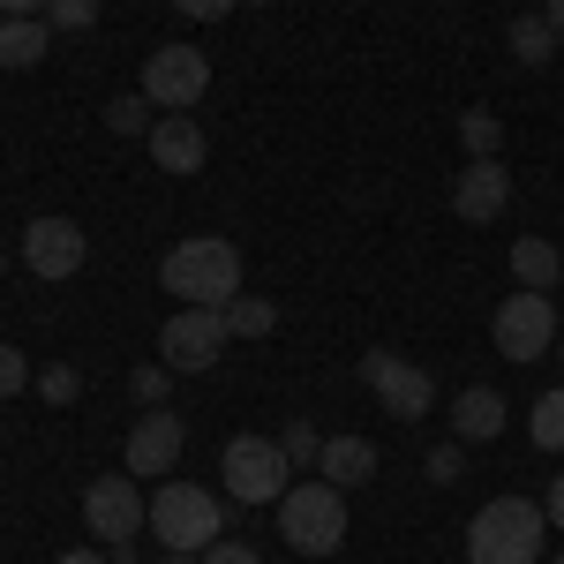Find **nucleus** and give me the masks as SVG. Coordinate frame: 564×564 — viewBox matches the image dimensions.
<instances>
[{
  "label": "nucleus",
  "instance_id": "39448f33",
  "mask_svg": "<svg viewBox=\"0 0 564 564\" xmlns=\"http://www.w3.org/2000/svg\"><path fill=\"white\" fill-rule=\"evenodd\" d=\"M218 481H226V497H241V505H279V497L294 489V459H286L279 436H234V444L218 452Z\"/></svg>",
  "mask_w": 564,
  "mask_h": 564
},
{
  "label": "nucleus",
  "instance_id": "a878e982",
  "mask_svg": "<svg viewBox=\"0 0 564 564\" xmlns=\"http://www.w3.org/2000/svg\"><path fill=\"white\" fill-rule=\"evenodd\" d=\"M45 23L53 31H90L98 23V0H45Z\"/></svg>",
  "mask_w": 564,
  "mask_h": 564
},
{
  "label": "nucleus",
  "instance_id": "f704fd0d",
  "mask_svg": "<svg viewBox=\"0 0 564 564\" xmlns=\"http://www.w3.org/2000/svg\"><path fill=\"white\" fill-rule=\"evenodd\" d=\"M542 23H550V31L564 39V0H542Z\"/></svg>",
  "mask_w": 564,
  "mask_h": 564
},
{
  "label": "nucleus",
  "instance_id": "7ed1b4c3",
  "mask_svg": "<svg viewBox=\"0 0 564 564\" xmlns=\"http://www.w3.org/2000/svg\"><path fill=\"white\" fill-rule=\"evenodd\" d=\"M279 534H286V550H302V557H339V550H347V489H332L324 475L294 481V489L279 497Z\"/></svg>",
  "mask_w": 564,
  "mask_h": 564
},
{
  "label": "nucleus",
  "instance_id": "dca6fc26",
  "mask_svg": "<svg viewBox=\"0 0 564 564\" xmlns=\"http://www.w3.org/2000/svg\"><path fill=\"white\" fill-rule=\"evenodd\" d=\"M316 475L332 481V489H354V481L377 475V444L369 436H324V459H316Z\"/></svg>",
  "mask_w": 564,
  "mask_h": 564
},
{
  "label": "nucleus",
  "instance_id": "6ab92c4d",
  "mask_svg": "<svg viewBox=\"0 0 564 564\" xmlns=\"http://www.w3.org/2000/svg\"><path fill=\"white\" fill-rule=\"evenodd\" d=\"M226 332H234V339H271V332H279V302L234 294V302H226Z\"/></svg>",
  "mask_w": 564,
  "mask_h": 564
},
{
  "label": "nucleus",
  "instance_id": "9b49d317",
  "mask_svg": "<svg viewBox=\"0 0 564 564\" xmlns=\"http://www.w3.org/2000/svg\"><path fill=\"white\" fill-rule=\"evenodd\" d=\"M90 257V241H84V226L76 218H31L23 226V271H39V279H76Z\"/></svg>",
  "mask_w": 564,
  "mask_h": 564
},
{
  "label": "nucleus",
  "instance_id": "a211bd4d",
  "mask_svg": "<svg viewBox=\"0 0 564 564\" xmlns=\"http://www.w3.org/2000/svg\"><path fill=\"white\" fill-rule=\"evenodd\" d=\"M512 279H520V286H534V294H550V286L564 279V257L542 241V234H527V241H512Z\"/></svg>",
  "mask_w": 564,
  "mask_h": 564
},
{
  "label": "nucleus",
  "instance_id": "ddd939ff",
  "mask_svg": "<svg viewBox=\"0 0 564 564\" xmlns=\"http://www.w3.org/2000/svg\"><path fill=\"white\" fill-rule=\"evenodd\" d=\"M121 459H129V475H166V467H181V414H166V406H151L143 422L129 430V444H121Z\"/></svg>",
  "mask_w": 564,
  "mask_h": 564
},
{
  "label": "nucleus",
  "instance_id": "cd10ccee",
  "mask_svg": "<svg viewBox=\"0 0 564 564\" xmlns=\"http://www.w3.org/2000/svg\"><path fill=\"white\" fill-rule=\"evenodd\" d=\"M279 444H286V459H294V467H316V459H324V436L308 430V422H294V430H279Z\"/></svg>",
  "mask_w": 564,
  "mask_h": 564
},
{
  "label": "nucleus",
  "instance_id": "c85d7f7f",
  "mask_svg": "<svg viewBox=\"0 0 564 564\" xmlns=\"http://www.w3.org/2000/svg\"><path fill=\"white\" fill-rule=\"evenodd\" d=\"M106 129L143 135V98H113V106H106Z\"/></svg>",
  "mask_w": 564,
  "mask_h": 564
},
{
  "label": "nucleus",
  "instance_id": "4be33fe9",
  "mask_svg": "<svg viewBox=\"0 0 564 564\" xmlns=\"http://www.w3.org/2000/svg\"><path fill=\"white\" fill-rule=\"evenodd\" d=\"M459 143H467V159H497L505 121H497V113H467V121H459Z\"/></svg>",
  "mask_w": 564,
  "mask_h": 564
},
{
  "label": "nucleus",
  "instance_id": "4c0bfd02",
  "mask_svg": "<svg viewBox=\"0 0 564 564\" xmlns=\"http://www.w3.org/2000/svg\"><path fill=\"white\" fill-rule=\"evenodd\" d=\"M0 263H8V249H0Z\"/></svg>",
  "mask_w": 564,
  "mask_h": 564
},
{
  "label": "nucleus",
  "instance_id": "393cba45",
  "mask_svg": "<svg viewBox=\"0 0 564 564\" xmlns=\"http://www.w3.org/2000/svg\"><path fill=\"white\" fill-rule=\"evenodd\" d=\"M76 391H84V377H76L68 361H53V369H39V399H45V406H68Z\"/></svg>",
  "mask_w": 564,
  "mask_h": 564
},
{
  "label": "nucleus",
  "instance_id": "aec40b11",
  "mask_svg": "<svg viewBox=\"0 0 564 564\" xmlns=\"http://www.w3.org/2000/svg\"><path fill=\"white\" fill-rule=\"evenodd\" d=\"M505 45H512V61H520V68H542V61H550L564 39L550 31V23H542V15H520V23L505 31Z\"/></svg>",
  "mask_w": 564,
  "mask_h": 564
},
{
  "label": "nucleus",
  "instance_id": "b1692460",
  "mask_svg": "<svg viewBox=\"0 0 564 564\" xmlns=\"http://www.w3.org/2000/svg\"><path fill=\"white\" fill-rule=\"evenodd\" d=\"M422 475H430L436 489H452V481L467 475V452H459V444H430V459H422Z\"/></svg>",
  "mask_w": 564,
  "mask_h": 564
},
{
  "label": "nucleus",
  "instance_id": "58836bf2",
  "mask_svg": "<svg viewBox=\"0 0 564 564\" xmlns=\"http://www.w3.org/2000/svg\"><path fill=\"white\" fill-rule=\"evenodd\" d=\"M557 564H564V557H557Z\"/></svg>",
  "mask_w": 564,
  "mask_h": 564
},
{
  "label": "nucleus",
  "instance_id": "f3484780",
  "mask_svg": "<svg viewBox=\"0 0 564 564\" xmlns=\"http://www.w3.org/2000/svg\"><path fill=\"white\" fill-rule=\"evenodd\" d=\"M45 45H53L45 15H0V68H39Z\"/></svg>",
  "mask_w": 564,
  "mask_h": 564
},
{
  "label": "nucleus",
  "instance_id": "c756f323",
  "mask_svg": "<svg viewBox=\"0 0 564 564\" xmlns=\"http://www.w3.org/2000/svg\"><path fill=\"white\" fill-rule=\"evenodd\" d=\"M204 564H263V557L249 550V542H234V534H218L212 550H204Z\"/></svg>",
  "mask_w": 564,
  "mask_h": 564
},
{
  "label": "nucleus",
  "instance_id": "5701e85b",
  "mask_svg": "<svg viewBox=\"0 0 564 564\" xmlns=\"http://www.w3.org/2000/svg\"><path fill=\"white\" fill-rule=\"evenodd\" d=\"M31 384H39V369L23 361V347H0V399H23Z\"/></svg>",
  "mask_w": 564,
  "mask_h": 564
},
{
  "label": "nucleus",
  "instance_id": "72a5a7b5",
  "mask_svg": "<svg viewBox=\"0 0 564 564\" xmlns=\"http://www.w3.org/2000/svg\"><path fill=\"white\" fill-rule=\"evenodd\" d=\"M53 564H113V557H98V550H61Z\"/></svg>",
  "mask_w": 564,
  "mask_h": 564
},
{
  "label": "nucleus",
  "instance_id": "f257e3e1",
  "mask_svg": "<svg viewBox=\"0 0 564 564\" xmlns=\"http://www.w3.org/2000/svg\"><path fill=\"white\" fill-rule=\"evenodd\" d=\"M159 286H166L181 308H226L241 294V249H234V241H212V234L174 241L166 263H159Z\"/></svg>",
  "mask_w": 564,
  "mask_h": 564
},
{
  "label": "nucleus",
  "instance_id": "2eb2a0df",
  "mask_svg": "<svg viewBox=\"0 0 564 564\" xmlns=\"http://www.w3.org/2000/svg\"><path fill=\"white\" fill-rule=\"evenodd\" d=\"M452 430H459V444H489V436H505V399L489 384H467L459 399H452Z\"/></svg>",
  "mask_w": 564,
  "mask_h": 564
},
{
  "label": "nucleus",
  "instance_id": "c9c22d12",
  "mask_svg": "<svg viewBox=\"0 0 564 564\" xmlns=\"http://www.w3.org/2000/svg\"><path fill=\"white\" fill-rule=\"evenodd\" d=\"M166 564H204V557H174V550H166Z\"/></svg>",
  "mask_w": 564,
  "mask_h": 564
},
{
  "label": "nucleus",
  "instance_id": "ea45409f",
  "mask_svg": "<svg viewBox=\"0 0 564 564\" xmlns=\"http://www.w3.org/2000/svg\"><path fill=\"white\" fill-rule=\"evenodd\" d=\"M557 354H564V347H557Z\"/></svg>",
  "mask_w": 564,
  "mask_h": 564
},
{
  "label": "nucleus",
  "instance_id": "f8f14e48",
  "mask_svg": "<svg viewBox=\"0 0 564 564\" xmlns=\"http://www.w3.org/2000/svg\"><path fill=\"white\" fill-rule=\"evenodd\" d=\"M452 212L467 218V226H489V218L512 212V174H505V159H467L459 181H452Z\"/></svg>",
  "mask_w": 564,
  "mask_h": 564
},
{
  "label": "nucleus",
  "instance_id": "0eeeda50",
  "mask_svg": "<svg viewBox=\"0 0 564 564\" xmlns=\"http://www.w3.org/2000/svg\"><path fill=\"white\" fill-rule=\"evenodd\" d=\"M226 308H174L166 316V332H159V354H166V369L174 377H204L218 354H226Z\"/></svg>",
  "mask_w": 564,
  "mask_h": 564
},
{
  "label": "nucleus",
  "instance_id": "f03ea898",
  "mask_svg": "<svg viewBox=\"0 0 564 564\" xmlns=\"http://www.w3.org/2000/svg\"><path fill=\"white\" fill-rule=\"evenodd\" d=\"M550 512L534 497H489L467 520V564H542Z\"/></svg>",
  "mask_w": 564,
  "mask_h": 564
},
{
  "label": "nucleus",
  "instance_id": "2f4dec72",
  "mask_svg": "<svg viewBox=\"0 0 564 564\" xmlns=\"http://www.w3.org/2000/svg\"><path fill=\"white\" fill-rule=\"evenodd\" d=\"M542 512H550V527H564V475L550 481V497H542Z\"/></svg>",
  "mask_w": 564,
  "mask_h": 564
},
{
  "label": "nucleus",
  "instance_id": "7c9ffc66",
  "mask_svg": "<svg viewBox=\"0 0 564 564\" xmlns=\"http://www.w3.org/2000/svg\"><path fill=\"white\" fill-rule=\"evenodd\" d=\"M181 15H196V23H218V15H234L241 0H174Z\"/></svg>",
  "mask_w": 564,
  "mask_h": 564
},
{
  "label": "nucleus",
  "instance_id": "412c9836",
  "mask_svg": "<svg viewBox=\"0 0 564 564\" xmlns=\"http://www.w3.org/2000/svg\"><path fill=\"white\" fill-rule=\"evenodd\" d=\"M527 436H534L542 452H564V384L534 399V414H527Z\"/></svg>",
  "mask_w": 564,
  "mask_h": 564
},
{
  "label": "nucleus",
  "instance_id": "bb28decb",
  "mask_svg": "<svg viewBox=\"0 0 564 564\" xmlns=\"http://www.w3.org/2000/svg\"><path fill=\"white\" fill-rule=\"evenodd\" d=\"M166 384H174V369H166V361H143V369L129 377L135 406H159V399H166Z\"/></svg>",
  "mask_w": 564,
  "mask_h": 564
},
{
  "label": "nucleus",
  "instance_id": "e433bc0d",
  "mask_svg": "<svg viewBox=\"0 0 564 564\" xmlns=\"http://www.w3.org/2000/svg\"><path fill=\"white\" fill-rule=\"evenodd\" d=\"M257 8H271V0H257Z\"/></svg>",
  "mask_w": 564,
  "mask_h": 564
},
{
  "label": "nucleus",
  "instance_id": "473e14b6",
  "mask_svg": "<svg viewBox=\"0 0 564 564\" xmlns=\"http://www.w3.org/2000/svg\"><path fill=\"white\" fill-rule=\"evenodd\" d=\"M0 15H45V0H0Z\"/></svg>",
  "mask_w": 564,
  "mask_h": 564
},
{
  "label": "nucleus",
  "instance_id": "1a4fd4ad",
  "mask_svg": "<svg viewBox=\"0 0 564 564\" xmlns=\"http://www.w3.org/2000/svg\"><path fill=\"white\" fill-rule=\"evenodd\" d=\"M361 384L377 391V406H384L391 422H422V414L436 406L430 369H414V361H399V354H384V347L361 354Z\"/></svg>",
  "mask_w": 564,
  "mask_h": 564
},
{
  "label": "nucleus",
  "instance_id": "4468645a",
  "mask_svg": "<svg viewBox=\"0 0 564 564\" xmlns=\"http://www.w3.org/2000/svg\"><path fill=\"white\" fill-rule=\"evenodd\" d=\"M204 159H212V143H204V121H188V113H166V121H151V166H166V174H204Z\"/></svg>",
  "mask_w": 564,
  "mask_h": 564
},
{
  "label": "nucleus",
  "instance_id": "423d86ee",
  "mask_svg": "<svg viewBox=\"0 0 564 564\" xmlns=\"http://www.w3.org/2000/svg\"><path fill=\"white\" fill-rule=\"evenodd\" d=\"M489 339H497L505 361H542V354H557V308H550V294H534V286L505 294L497 316H489Z\"/></svg>",
  "mask_w": 564,
  "mask_h": 564
},
{
  "label": "nucleus",
  "instance_id": "6e6552de",
  "mask_svg": "<svg viewBox=\"0 0 564 564\" xmlns=\"http://www.w3.org/2000/svg\"><path fill=\"white\" fill-rule=\"evenodd\" d=\"M204 90H212V61H204V45H151V61H143V98L151 106H204Z\"/></svg>",
  "mask_w": 564,
  "mask_h": 564
},
{
  "label": "nucleus",
  "instance_id": "20e7f679",
  "mask_svg": "<svg viewBox=\"0 0 564 564\" xmlns=\"http://www.w3.org/2000/svg\"><path fill=\"white\" fill-rule=\"evenodd\" d=\"M151 534H159L174 557H204L218 534H226V512H218V497L204 481H159V497H151Z\"/></svg>",
  "mask_w": 564,
  "mask_h": 564
},
{
  "label": "nucleus",
  "instance_id": "9d476101",
  "mask_svg": "<svg viewBox=\"0 0 564 564\" xmlns=\"http://www.w3.org/2000/svg\"><path fill=\"white\" fill-rule=\"evenodd\" d=\"M84 527L98 542H135L151 527V505H143V481L135 475H98L84 489Z\"/></svg>",
  "mask_w": 564,
  "mask_h": 564
}]
</instances>
